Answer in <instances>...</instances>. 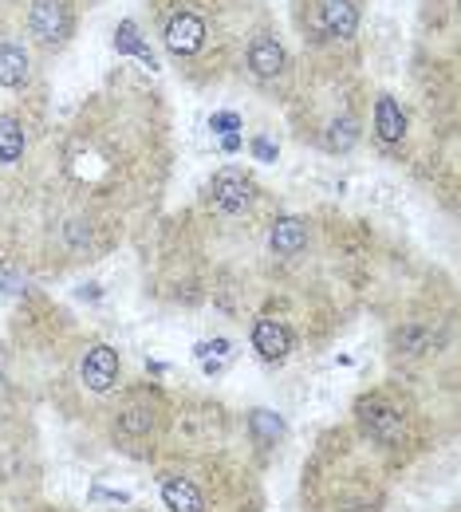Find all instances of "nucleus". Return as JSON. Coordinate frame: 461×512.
Here are the masks:
<instances>
[{
    "mask_svg": "<svg viewBox=\"0 0 461 512\" xmlns=\"http://www.w3.org/2000/svg\"><path fill=\"white\" fill-rule=\"evenodd\" d=\"M359 426L367 430V438H375V442L391 446V442L402 438L406 418H402V410L391 406L387 398H363V402H359Z\"/></svg>",
    "mask_w": 461,
    "mask_h": 512,
    "instance_id": "1",
    "label": "nucleus"
},
{
    "mask_svg": "<svg viewBox=\"0 0 461 512\" xmlns=\"http://www.w3.org/2000/svg\"><path fill=\"white\" fill-rule=\"evenodd\" d=\"M79 379H83L87 390H95V394L115 390V383H119V355H115V347H107V343L87 347V355L79 363Z\"/></svg>",
    "mask_w": 461,
    "mask_h": 512,
    "instance_id": "2",
    "label": "nucleus"
},
{
    "mask_svg": "<svg viewBox=\"0 0 461 512\" xmlns=\"http://www.w3.org/2000/svg\"><path fill=\"white\" fill-rule=\"evenodd\" d=\"M28 28H32V36L40 40V44H60L67 36V8L60 0H32V8H28Z\"/></svg>",
    "mask_w": 461,
    "mask_h": 512,
    "instance_id": "3",
    "label": "nucleus"
},
{
    "mask_svg": "<svg viewBox=\"0 0 461 512\" xmlns=\"http://www.w3.org/2000/svg\"><path fill=\"white\" fill-rule=\"evenodd\" d=\"M209 197H213V205L221 209V213H241L249 201H253V182L241 174V170H221L217 178H213V186H209Z\"/></svg>",
    "mask_w": 461,
    "mask_h": 512,
    "instance_id": "4",
    "label": "nucleus"
},
{
    "mask_svg": "<svg viewBox=\"0 0 461 512\" xmlns=\"http://www.w3.org/2000/svg\"><path fill=\"white\" fill-rule=\"evenodd\" d=\"M253 347L264 363H284L292 355V331L280 320H257L253 323Z\"/></svg>",
    "mask_w": 461,
    "mask_h": 512,
    "instance_id": "5",
    "label": "nucleus"
},
{
    "mask_svg": "<svg viewBox=\"0 0 461 512\" xmlns=\"http://www.w3.org/2000/svg\"><path fill=\"white\" fill-rule=\"evenodd\" d=\"M201 44H205V24H201L194 12H178L166 24V48L174 56H194Z\"/></svg>",
    "mask_w": 461,
    "mask_h": 512,
    "instance_id": "6",
    "label": "nucleus"
},
{
    "mask_svg": "<svg viewBox=\"0 0 461 512\" xmlns=\"http://www.w3.org/2000/svg\"><path fill=\"white\" fill-rule=\"evenodd\" d=\"M268 245L276 256H300L308 245V225L300 217H276L268 229Z\"/></svg>",
    "mask_w": 461,
    "mask_h": 512,
    "instance_id": "7",
    "label": "nucleus"
},
{
    "mask_svg": "<svg viewBox=\"0 0 461 512\" xmlns=\"http://www.w3.org/2000/svg\"><path fill=\"white\" fill-rule=\"evenodd\" d=\"M162 505L170 512H205V497L190 477H166L162 481Z\"/></svg>",
    "mask_w": 461,
    "mask_h": 512,
    "instance_id": "8",
    "label": "nucleus"
},
{
    "mask_svg": "<svg viewBox=\"0 0 461 512\" xmlns=\"http://www.w3.org/2000/svg\"><path fill=\"white\" fill-rule=\"evenodd\" d=\"M249 67L261 75V79H272L284 71V48L272 40V36H257L253 48H249Z\"/></svg>",
    "mask_w": 461,
    "mask_h": 512,
    "instance_id": "9",
    "label": "nucleus"
},
{
    "mask_svg": "<svg viewBox=\"0 0 461 512\" xmlns=\"http://www.w3.org/2000/svg\"><path fill=\"white\" fill-rule=\"evenodd\" d=\"M320 16H324V28H328L331 36H339V40L355 36L359 12H355L351 0H324V4H320Z\"/></svg>",
    "mask_w": 461,
    "mask_h": 512,
    "instance_id": "10",
    "label": "nucleus"
},
{
    "mask_svg": "<svg viewBox=\"0 0 461 512\" xmlns=\"http://www.w3.org/2000/svg\"><path fill=\"white\" fill-rule=\"evenodd\" d=\"M375 134L383 142H402V134H406V115H402V107H398L391 95H383L375 103Z\"/></svg>",
    "mask_w": 461,
    "mask_h": 512,
    "instance_id": "11",
    "label": "nucleus"
},
{
    "mask_svg": "<svg viewBox=\"0 0 461 512\" xmlns=\"http://www.w3.org/2000/svg\"><path fill=\"white\" fill-rule=\"evenodd\" d=\"M28 79V52L20 44H0V87H20Z\"/></svg>",
    "mask_w": 461,
    "mask_h": 512,
    "instance_id": "12",
    "label": "nucleus"
},
{
    "mask_svg": "<svg viewBox=\"0 0 461 512\" xmlns=\"http://www.w3.org/2000/svg\"><path fill=\"white\" fill-rule=\"evenodd\" d=\"M249 434L261 442V446H276L280 438H284V418L276 414V410H253L249 414Z\"/></svg>",
    "mask_w": 461,
    "mask_h": 512,
    "instance_id": "13",
    "label": "nucleus"
},
{
    "mask_svg": "<svg viewBox=\"0 0 461 512\" xmlns=\"http://www.w3.org/2000/svg\"><path fill=\"white\" fill-rule=\"evenodd\" d=\"M355 142H359V123H355L351 115H343V119H331L328 134H324V146H328L331 154H347Z\"/></svg>",
    "mask_w": 461,
    "mask_h": 512,
    "instance_id": "14",
    "label": "nucleus"
},
{
    "mask_svg": "<svg viewBox=\"0 0 461 512\" xmlns=\"http://www.w3.org/2000/svg\"><path fill=\"white\" fill-rule=\"evenodd\" d=\"M229 359H233V343L229 339H205V343H198V363L205 367V375H221Z\"/></svg>",
    "mask_w": 461,
    "mask_h": 512,
    "instance_id": "15",
    "label": "nucleus"
},
{
    "mask_svg": "<svg viewBox=\"0 0 461 512\" xmlns=\"http://www.w3.org/2000/svg\"><path fill=\"white\" fill-rule=\"evenodd\" d=\"M24 154V127L12 115H0V162H16Z\"/></svg>",
    "mask_w": 461,
    "mask_h": 512,
    "instance_id": "16",
    "label": "nucleus"
},
{
    "mask_svg": "<svg viewBox=\"0 0 461 512\" xmlns=\"http://www.w3.org/2000/svg\"><path fill=\"white\" fill-rule=\"evenodd\" d=\"M115 48H119V52H134V56H138V60H142L146 67H158V60L150 56V48H142L134 20H123V24H119V40H115Z\"/></svg>",
    "mask_w": 461,
    "mask_h": 512,
    "instance_id": "17",
    "label": "nucleus"
},
{
    "mask_svg": "<svg viewBox=\"0 0 461 512\" xmlns=\"http://www.w3.org/2000/svg\"><path fill=\"white\" fill-rule=\"evenodd\" d=\"M395 343L406 355H422V351L430 347V331H422V327H402V331H395Z\"/></svg>",
    "mask_w": 461,
    "mask_h": 512,
    "instance_id": "18",
    "label": "nucleus"
},
{
    "mask_svg": "<svg viewBox=\"0 0 461 512\" xmlns=\"http://www.w3.org/2000/svg\"><path fill=\"white\" fill-rule=\"evenodd\" d=\"M150 422H154V418H150V410H127V414H123V422H119V430H123V434H146V430H150Z\"/></svg>",
    "mask_w": 461,
    "mask_h": 512,
    "instance_id": "19",
    "label": "nucleus"
},
{
    "mask_svg": "<svg viewBox=\"0 0 461 512\" xmlns=\"http://www.w3.org/2000/svg\"><path fill=\"white\" fill-rule=\"evenodd\" d=\"M209 130H217V134H233V130H241V119H237V115H213V119H209Z\"/></svg>",
    "mask_w": 461,
    "mask_h": 512,
    "instance_id": "20",
    "label": "nucleus"
},
{
    "mask_svg": "<svg viewBox=\"0 0 461 512\" xmlns=\"http://www.w3.org/2000/svg\"><path fill=\"white\" fill-rule=\"evenodd\" d=\"M253 154H257L261 162H272V158H276V146H272L268 138H257V142H253Z\"/></svg>",
    "mask_w": 461,
    "mask_h": 512,
    "instance_id": "21",
    "label": "nucleus"
},
{
    "mask_svg": "<svg viewBox=\"0 0 461 512\" xmlns=\"http://www.w3.org/2000/svg\"><path fill=\"white\" fill-rule=\"evenodd\" d=\"M0 379H4V371H0Z\"/></svg>",
    "mask_w": 461,
    "mask_h": 512,
    "instance_id": "22",
    "label": "nucleus"
}]
</instances>
